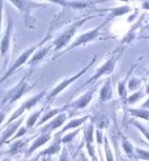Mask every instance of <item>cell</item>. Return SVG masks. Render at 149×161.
<instances>
[{"label": "cell", "instance_id": "cell-1", "mask_svg": "<svg viewBox=\"0 0 149 161\" xmlns=\"http://www.w3.org/2000/svg\"><path fill=\"white\" fill-rule=\"evenodd\" d=\"M92 18H94V16H86L84 19L75 21V22H72L70 26H68L63 32H61L60 35L57 37H55V40H54L55 50H61V49H63L64 47H67L69 44V42L71 41V39L73 37V35H75L76 32L78 31V28H79L84 22H86L88 20L92 19Z\"/></svg>", "mask_w": 149, "mask_h": 161}, {"label": "cell", "instance_id": "cell-2", "mask_svg": "<svg viewBox=\"0 0 149 161\" xmlns=\"http://www.w3.org/2000/svg\"><path fill=\"white\" fill-rule=\"evenodd\" d=\"M8 1H11V3L21 12V14L24 15V25H26L27 27H29V28L35 27L34 18H33L32 13L35 8L43 7L45 5L37 4L35 1H30V0H8Z\"/></svg>", "mask_w": 149, "mask_h": 161}, {"label": "cell", "instance_id": "cell-3", "mask_svg": "<svg viewBox=\"0 0 149 161\" xmlns=\"http://www.w3.org/2000/svg\"><path fill=\"white\" fill-rule=\"evenodd\" d=\"M109 19H107L105 22H103L101 25L97 26L96 28H93V29H91V31H89V32L82 34L81 36L77 37L76 40L73 41L72 43L70 44L69 47H67L65 52H69V50H71V49H73V48H77V47H79V46H85V44H88V43H90V42L94 41L98 37V35H99V33H100L101 28L104 27L105 25L107 24V21H109Z\"/></svg>", "mask_w": 149, "mask_h": 161}, {"label": "cell", "instance_id": "cell-4", "mask_svg": "<svg viewBox=\"0 0 149 161\" xmlns=\"http://www.w3.org/2000/svg\"><path fill=\"white\" fill-rule=\"evenodd\" d=\"M94 61H96V56H94V58H93V60L91 61V62H90L89 64L86 65V67H85L84 69H82L81 71L77 74V75H75V76H72V77H70V78H65V80H62L60 84L57 85V86H55V88H54L51 90V91H50V93H49L48 97H47V99H48V101H51V99H54V98H55V97H56L57 95H58V93L62 92V91H63V90H64L65 88H68L69 85L71 84L72 82H75V80H76L77 78H79V77H81L82 75H83V74L86 73V71H88V69L91 68V65H92L93 63H94Z\"/></svg>", "mask_w": 149, "mask_h": 161}, {"label": "cell", "instance_id": "cell-5", "mask_svg": "<svg viewBox=\"0 0 149 161\" xmlns=\"http://www.w3.org/2000/svg\"><path fill=\"white\" fill-rule=\"evenodd\" d=\"M27 90H28V83H27L26 78L24 77V78H21V80L14 88H12L5 95L4 98H3V103H9V104L14 103V102H16L19 98L24 96V93L27 92Z\"/></svg>", "mask_w": 149, "mask_h": 161}, {"label": "cell", "instance_id": "cell-6", "mask_svg": "<svg viewBox=\"0 0 149 161\" xmlns=\"http://www.w3.org/2000/svg\"><path fill=\"white\" fill-rule=\"evenodd\" d=\"M121 54L122 53H120V54H118V55H114V56H112L109 60H107L106 62H105L104 64L101 65V67H99V68L97 69V73L94 74L91 78H90L85 84H89V83H92L93 80H97L98 78H100V77L103 76H106V75H109V74H112L113 71H114V68H115V64H117L118 60L120 58Z\"/></svg>", "mask_w": 149, "mask_h": 161}, {"label": "cell", "instance_id": "cell-7", "mask_svg": "<svg viewBox=\"0 0 149 161\" xmlns=\"http://www.w3.org/2000/svg\"><path fill=\"white\" fill-rule=\"evenodd\" d=\"M45 96V90H42L40 93H37V95H35L34 97H32V98H29L28 101H26L24 103V104L21 105L19 109L16 110L15 112L13 113L12 116H11V118L7 120V123H6V125H8L9 123H12L13 120H15V119H18V118L20 117V116H22V113L24 112V111H27V110H32L33 106H35V105L39 103V102L43 98V97ZM5 125V126H6Z\"/></svg>", "mask_w": 149, "mask_h": 161}, {"label": "cell", "instance_id": "cell-8", "mask_svg": "<svg viewBox=\"0 0 149 161\" xmlns=\"http://www.w3.org/2000/svg\"><path fill=\"white\" fill-rule=\"evenodd\" d=\"M37 48H39V46H37V44H34L33 47H30V48H28V49H26V50H24V52L21 54L20 56L16 58L15 62L13 63L12 67H11V68H9L7 71H6V74H5L4 76H3V78H1V80H0V82H4V80H6L8 77L11 76V75H13V74L15 73L16 69L19 68V67H21L22 64H24V63H26V62L29 60V57H30L33 54H34V52H35Z\"/></svg>", "mask_w": 149, "mask_h": 161}, {"label": "cell", "instance_id": "cell-9", "mask_svg": "<svg viewBox=\"0 0 149 161\" xmlns=\"http://www.w3.org/2000/svg\"><path fill=\"white\" fill-rule=\"evenodd\" d=\"M13 34V20L12 18H8L7 28L5 31V34L1 41H0V58L3 60L7 53L9 52V47H11V39H12Z\"/></svg>", "mask_w": 149, "mask_h": 161}, {"label": "cell", "instance_id": "cell-10", "mask_svg": "<svg viewBox=\"0 0 149 161\" xmlns=\"http://www.w3.org/2000/svg\"><path fill=\"white\" fill-rule=\"evenodd\" d=\"M22 120H24V118L21 117L20 119H15V120H13L12 123H9L8 125L5 126L6 129H5V131L1 134V138H0V147L4 145L5 142H8L9 139L13 137V134L16 132V130L20 129Z\"/></svg>", "mask_w": 149, "mask_h": 161}, {"label": "cell", "instance_id": "cell-11", "mask_svg": "<svg viewBox=\"0 0 149 161\" xmlns=\"http://www.w3.org/2000/svg\"><path fill=\"white\" fill-rule=\"evenodd\" d=\"M94 91H96V89H92V90H90L88 92H85L84 95H82L78 99H76V101L73 102V103H71V104H69L68 106L71 108L72 110H75V111H76V110L84 109V108H86V106L89 105L90 102H91Z\"/></svg>", "mask_w": 149, "mask_h": 161}, {"label": "cell", "instance_id": "cell-12", "mask_svg": "<svg viewBox=\"0 0 149 161\" xmlns=\"http://www.w3.org/2000/svg\"><path fill=\"white\" fill-rule=\"evenodd\" d=\"M67 118H68V114L67 113H61L60 112V114L58 116H56V118L54 119L52 121H50L49 124H47L42 129V132L43 133H45V132H48V133H50L51 131H55L56 129H58V127H61L62 125L64 124L65 123V120H67Z\"/></svg>", "mask_w": 149, "mask_h": 161}, {"label": "cell", "instance_id": "cell-13", "mask_svg": "<svg viewBox=\"0 0 149 161\" xmlns=\"http://www.w3.org/2000/svg\"><path fill=\"white\" fill-rule=\"evenodd\" d=\"M50 139H51V136H50V133L45 132V133H43V134H41L40 137L37 138L36 140L33 142L32 146L29 147V149L27 151V155H30L32 153H34V152H35V151H36L39 147L43 146L45 144H47V142H48Z\"/></svg>", "mask_w": 149, "mask_h": 161}, {"label": "cell", "instance_id": "cell-14", "mask_svg": "<svg viewBox=\"0 0 149 161\" xmlns=\"http://www.w3.org/2000/svg\"><path fill=\"white\" fill-rule=\"evenodd\" d=\"M61 142H62L61 136L57 134L56 137H55V141H54L47 149L42 151L40 154L41 155H54V154H57L61 151Z\"/></svg>", "mask_w": 149, "mask_h": 161}, {"label": "cell", "instance_id": "cell-15", "mask_svg": "<svg viewBox=\"0 0 149 161\" xmlns=\"http://www.w3.org/2000/svg\"><path fill=\"white\" fill-rule=\"evenodd\" d=\"M89 116H85V117H81V118H76V119H73V120L69 121L68 124L65 125L64 127L62 129V131H61L60 133H57V134H60V136H62V133L67 132V131H69V130L71 129H78L81 125H83L85 123V121L89 119Z\"/></svg>", "mask_w": 149, "mask_h": 161}, {"label": "cell", "instance_id": "cell-16", "mask_svg": "<svg viewBox=\"0 0 149 161\" xmlns=\"http://www.w3.org/2000/svg\"><path fill=\"white\" fill-rule=\"evenodd\" d=\"M113 96V91H112V86H111V80H107L105 82V84L103 85V88L100 90V96H99V99L101 102H107L109 101Z\"/></svg>", "mask_w": 149, "mask_h": 161}, {"label": "cell", "instance_id": "cell-17", "mask_svg": "<svg viewBox=\"0 0 149 161\" xmlns=\"http://www.w3.org/2000/svg\"><path fill=\"white\" fill-rule=\"evenodd\" d=\"M109 12H111V15H109V19L111 18H115V16H122L127 14V13L130 12V7L127 6V5H124V6H119V7H114V8H109L107 9Z\"/></svg>", "mask_w": 149, "mask_h": 161}, {"label": "cell", "instance_id": "cell-18", "mask_svg": "<svg viewBox=\"0 0 149 161\" xmlns=\"http://www.w3.org/2000/svg\"><path fill=\"white\" fill-rule=\"evenodd\" d=\"M49 50H50V47L42 48V49H40V50H37V53L35 54V55H33L32 57H29V61H27L28 64H34V63H36V62L41 61L45 56H47V54L49 53Z\"/></svg>", "mask_w": 149, "mask_h": 161}, {"label": "cell", "instance_id": "cell-19", "mask_svg": "<svg viewBox=\"0 0 149 161\" xmlns=\"http://www.w3.org/2000/svg\"><path fill=\"white\" fill-rule=\"evenodd\" d=\"M129 113L134 116V117H139L141 119H145V120H149V110L148 109H143V108H140V109H129Z\"/></svg>", "mask_w": 149, "mask_h": 161}, {"label": "cell", "instance_id": "cell-20", "mask_svg": "<svg viewBox=\"0 0 149 161\" xmlns=\"http://www.w3.org/2000/svg\"><path fill=\"white\" fill-rule=\"evenodd\" d=\"M63 110H65V108H64V109H52V110H50L49 112H47V113L45 114V116H43V117L41 118V120L39 121V124H37V126H40V125L45 124V121L49 120V119H50V118H52L54 116H56V114H58L60 112H62Z\"/></svg>", "mask_w": 149, "mask_h": 161}, {"label": "cell", "instance_id": "cell-21", "mask_svg": "<svg viewBox=\"0 0 149 161\" xmlns=\"http://www.w3.org/2000/svg\"><path fill=\"white\" fill-rule=\"evenodd\" d=\"M41 113H42V110H37V111H35V112L33 113L32 116L28 118V120H27V124H26V125H27V126H26L27 129H32L33 126L36 124L37 118L41 116Z\"/></svg>", "mask_w": 149, "mask_h": 161}, {"label": "cell", "instance_id": "cell-22", "mask_svg": "<svg viewBox=\"0 0 149 161\" xmlns=\"http://www.w3.org/2000/svg\"><path fill=\"white\" fill-rule=\"evenodd\" d=\"M122 148H124V151H125L126 154H127L129 158H133L134 147L127 139H124V140H122Z\"/></svg>", "mask_w": 149, "mask_h": 161}, {"label": "cell", "instance_id": "cell-23", "mask_svg": "<svg viewBox=\"0 0 149 161\" xmlns=\"http://www.w3.org/2000/svg\"><path fill=\"white\" fill-rule=\"evenodd\" d=\"M24 142H26V141L19 140V141H16V142H14V144H12V145H11V148H9V153H11V155H14V154L19 153V151L24 147Z\"/></svg>", "mask_w": 149, "mask_h": 161}, {"label": "cell", "instance_id": "cell-24", "mask_svg": "<svg viewBox=\"0 0 149 161\" xmlns=\"http://www.w3.org/2000/svg\"><path fill=\"white\" fill-rule=\"evenodd\" d=\"M93 131H94L93 125H90L89 127H88V130L85 131L84 140L86 141V144H92L93 142Z\"/></svg>", "mask_w": 149, "mask_h": 161}, {"label": "cell", "instance_id": "cell-25", "mask_svg": "<svg viewBox=\"0 0 149 161\" xmlns=\"http://www.w3.org/2000/svg\"><path fill=\"white\" fill-rule=\"evenodd\" d=\"M132 123H133V125L135 126V127H136L137 130H139V131H141V132L143 133V136H145V137L147 138V139H148V141H149V131H148V130L146 129V127L142 124H140L139 121L133 120Z\"/></svg>", "mask_w": 149, "mask_h": 161}, {"label": "cell", "instance_id": "cell-26", "mask_svg": "<svg viewBox=\"0 0 149 161\" xmlns=\"http://www.w3.org/2000/svg\"><path fill=\"white\" fill-rule=\"evenodd\" d=\"M104 144H105V152H106V160H113L114 158L112 155V151L109 148V140H107V138L105 137L104 138Z\"/></svg>", "mask_w": 149, "mask_h": 161}, {"label": "cell", "instance_id": "cell-27", "mask_svg": "<svg viewBox=\"0 0 149 161\" xmlns=\"http://www.w3.org/2000/svg\"><path fill=\"white\" fill-rule=\"evenodd\" d=\"M126 80H127V78L122 80L121 82H119V84H118V92H119L120 97H125V95H126Z\"/></svg>", "mask_w": 149, "mask_h": 161}, {"label": "cell", "instance_id": "cell-28", "mask_svg": "<svg viewBox=\"0 0 149 161\" xmlns=\"http://www.w3.org/2000/svg\"><path fill=\"white\" fill-rule=\"evenodd\" d=\"M142 96H143V91H137V92H135L134 95H132V96L128 98V103L129 104H134L135 102H137L140 98H142Z\"/></svg>", "mask_w": 149, "mask_h": 161}, {"label": "cell", "instance_id": "cell-29", "mask_svg": "<svg viewBox=\"0 0 149 161\" xmlns=\"http://www.w3.org/2000/svg\"><path fill=\"white\" fill-rule=\"evenodd\" d=\"M78 132H79V130H76L75 132H71V133H69V134H67V136H65L64 138H62L61 140H62V142H63V144H68L69 141H71L73 138L76 137V134Z\"/></svg>", "mask_w": 149, "mask_h": 161}, {"label": "cell", "instance_id": "cell-30", "mask_svg": "<svg viewBox=\"0 0 149 161\" xmlns=\"http://www.w3.org/2000/svg\"><path fill=\"white\" fill-rule=\"evenodd\" d=\"M135 152L136 154L139 155L140 159H145V160H149V152L145 151V149H141V148H135Z\"/></svg>", "mask_w": 149, "mask_h": 161}, {"label": "cell", "instance_id": "cell-31", "mask_svg": "<svg viewBox=\"0 0 149 161\" xmlns=\"http://www.w3.org/2000/svg\"><path fill=\"white\" fill-rule=\"evenodd\" d=\"M140 83H141V80H137V78H132L128 84V89L129 90H135V89H137V86L140 85Z\"/></svg>", "mask_w": 149, "mask_h": 161}, {"label": "cell", "instance_id": "cell-32", "mask_svg": "<svg viewBox=\"0 0 149 161\" xmlns=\"http://www.w3.org/2000/svg\"><path fill=\"white\" fill-rule=\"evenodd\" d=\"M27 130H28L27 127H21V126H20V130H19V131H18V132L15 133V136H13V137H12V140H16L18 138L22 137L24 134H26V133H27Z\"/></svg>", "mask_w": 149, "mask_h": 161}, {"label": "cell", "instance_id": "cell-33", "mask_svg": "<svg viewBox=\"0 0 149 161\" xmlns=\"http://www.w3.org/2000/svg\"><path fill=\"white\" fill-rule=\"evenodd\" d=\"M96 136H97L98 144H101V142H103V134H101V131H99V130H98L97 132H96Z\"/></svg>", "mask_w": 149, "mask_h": 161}, {"label": "cell", "instance_id": "cell-34", "mask_svg": "<svg viewBox=\"0 0 149 161\" xmlns=\"http://www.w3.org/2000/svg\"><path fill=\"white\" fill-rule=\"evenodd\" d=\"M3 9H4V4H3V0H0V29H1V21H3Z\"/></svg>", "mask_w": 149, "mask_h": 161}, {"label": "cell", "instance_id": "cell-35", "mask_svg": "<svg viewBox=\"0 0 149 161\" xmlns=\"http://www.w3.org/2000/svg\"><path fill=\"white\" fill-rule=\"evenodd\" d=\"M141 108H143V109H149V97H148V99L141 105Z\"/></svg>", "mask_w": 149, "mask_h": 161}, {"label": "cell", "instance_id": "cell-36", "mask_svg": "<svg viewBox=\"0 0 149 161\" xmlns=\"http://www.w3.org/2000/svg\"><path fill=\"white\" fill-rule=\"evenodd\" d=\"M142 8H143V9H147V11H149V1H145V3L142 4Z\"/></svg>", "mask_w": 149, "mask_h": 161}, {"label": "cell", "instance_id": "cell-37", "mask_svg": "<svg viewBox=\"0 0 149 161\" xmlns=\"http://www.w3.org/2000/svg\"><path fill=\"white\" fill-rule=\"evenodd\" d=\"M4 119H5V112H0V125L4 121Z\"/></svg>", "mask_w": 149, "mask_h": 161}, {"label": "cell", "instance_id": "cell-38", "mask_svg": "<svg viewBox=\"0 0 149 161\" xmlns=\"http://www.w3.org/2000/svg\"><path fill=\"white\" fill-rule=\"evenodd\" d=\"M142 39H146V40H149V35H145V36H142Z\"/></svg>", "mask_w": 149, "mask_h": 161}, {"label": "cell", "instance_id": "cell-39", "mask_svg": "<svg viewBox=\"0 0 149 161\" xmlns=\"http://www.w3.org/2000/svg\"><path fill=\"white\" fill-rule=\"evenodd\" d=\"M146 92L149 93V85H148V86H147V90H146Z\"/></svg>", "mask_w": 149, "mask_h": 161}, {"label": "cell", "instance_id": "cell-40", "mask_svg": "<svg viewBox=\"0 0 149 161\" xmlns=\"http://www.w3.org/2000/svg\"><path fill=\"white\" fill-rule=\"evenodd\" d=\"M146 29H147V31H149V24H148V26H147V27H146Z\"/></svg>", "mask_w": 149, "mask_h": 161}, {"label": "cell", "instance_id": "cell-41", "mask_svg": "<svg viewBox=\"0 0 149 161\" xmlns=\"http://www.w3.org/2000/svg\"><path fill=\"white\" fill-rule=\"evenodd\" d=\"M121 1H125V3H127V1H128V0H121Z\"/></svg>", "mask_w": 149, "mask_h": 161}]
</instances>
